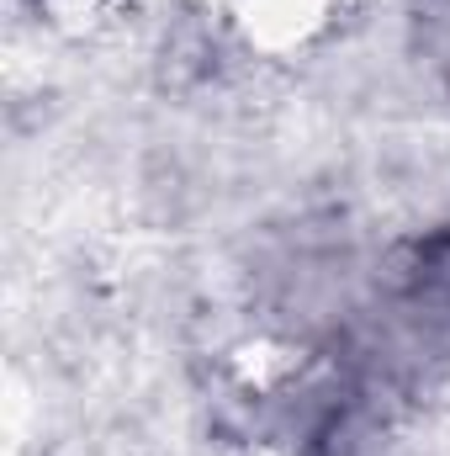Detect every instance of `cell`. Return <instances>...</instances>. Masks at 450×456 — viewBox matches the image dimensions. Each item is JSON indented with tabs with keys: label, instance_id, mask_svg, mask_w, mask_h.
<instances>
[{
	"label": "cell",
	"instance_id": "obj_2",
	"mask_svg": "<svg viewBox=\"0 0 450 456\" xmlns=\"http://www.w3.org/2000/svg\"><path fill=\"white\" fill-rule=\"evenodd\" d=\"M175 5H197V11H213V16H223L233 0H175Z\"/></svg>",
	"mask_w": 450,
	"mask_h": 456
},
{
	"label": "cell",
	"instance_id": "obj_3",
	"mask_svg": "<svg viewBox=\"0 0 450 456\" xmlns=\"http://www.w3.org/2000/svg\"><path fill=\"white\" fill-rule=\"evenodd\" d=\"M249 456H292V452H281V446H254Z\"/></svg>",
	"mask_w": 450,
	"mask_h": 456
},
{
	"label": "cell",
	"instance_id": "obj_1",
	"mask_svg": "<svg viewBox=\"0 0 450 456\" xmlns=\"http://www.w3.org/2000/svg\"><path fill=\"white\" fill-rule=\"evenodd\" d=\"M366 0H233L228 32L260 59H302L329 43Z\"/></svg>",
	"mask_w": 450,
	"mask_h": 456
}]
</instances>
